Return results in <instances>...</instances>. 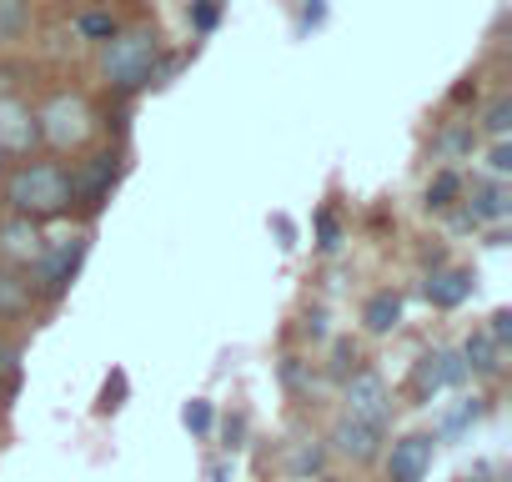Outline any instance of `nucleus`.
I'll use <instances>...</instances> for the list:
<instances>
[{"instance_id": "nucleus-1", "label": "nucleus", "mask_w": 512, "mask_h": 482, "mask_svg": "<svg viewBox=\"0 0 512 482\" xmlns=\"http://www.w3.org/2000/svg\"><path fill=\"white\" fill-rule=\"evenodd\" d=\"M0 206L11 216H31V221H61L71 216V176L66 161H21L16 171L0 176Z\"/></svg>"}, {"instance_id": "nucleus-2", "label": "nucleus", "mask_w": 512, "mask_h": 482, "mask_svg": "<svg viewBox=\"0 0 512 482\" xmlns=\"http://www.w3.org/2000/svg\"><path fill=\"white\" fill-rule=\"evenodd\" d=\"M156 66H161V36H156L151 26L116 31L111 41H101V76H106V86L121 91V96L156 86Z\"/></svg>"}, {"instance_id": "nucleus-3", "label": "nucleus", "mask_w": 512, "mask_h": 482, "mask_svg": "<svg viewBox=\"0 0 512 482\" xmlns=\"http://www.w3.org/2000/svg\"><path fill=\"white\" fill-rule=\"evenodd\" d=\"M36 131H41V146L66 156V151H86L96 141L101 121H96V106L81 91H51L36 106Z\"/></svg>"}, {"instance_id": "nucleus-4", "label": "nucleus", "mask_w": 512, "mask_h": 482, "mask_svg": "<svg viewBox=\"0 0 512 482\" xmlns=\"http://www.w3.org/2000/svg\"><path fill=\"white\" fill-rule=\"evenodd\" d=\"M86 247H91V231H76V236H66V241H51L46 236V252L36 257V267L26 272L31 277V287H36V302H61L66 292H71V282H76V272H81V262H86Z\"/></svg>"}, {"instance_id": "nucleus-5", "label": "nucleus", "mask_w": 512, "mask_h": 482, "mask_svg": "<svg viewBox=\"0 0 512 482\" xmlns=\"http://www.w3.org/2000/svg\"><path fill=\"white\" fill-rule=\"evenodd\" d=\"M66 176H71V211H81V216H96V211L111 201V191H116L121 161H116L111 151H91L86 161L66 166Z\"/></svg>"}, {"instance_id": "nucleus-6", "label": "nucleus", "mask_w": 512, "mask_h": 482, "mask_svg": "<svg viewBox=\"0 0 512 482\" xmlns=\"http://www.w3.org/2000/svg\"><path fill=\"white\" fill-rule=\"evenodd\" d=\"M342 412L357 417V422H367V427H382V432H387V422H392V412H397V397H392V387H387L382 372L357 367V372L342 382Z\"/></svg>"}, {"instance_id": "nucleus-7", "label": "nucleus", "mask_w": 512, "mask_h": 482, "mask_svg": "<svg viewBox=\"0 0 512 482\" xmlns=\"http://www.w3.org/2000/svg\"><path fill=\"white\" fill-rule=\"evenodd\" d=\"M41 252H46V226L31 221V216L0 211V267H21V272H31Z\"/></svg>"}, {"instance_id": "nucleus-8", "label": "nucleus", "mask_w": 512, "mask_h": 482, "mask_svg": "<svg viewBox=\"0 0 512 482\" xmlns=\"http://www.w3.org/2000/svg\"><path fill=\"white\" fill-rule=\"evenodd\" d=\"M41 146V131H36V106L0 91V156H31Z\"/></svg>"}, {"instance_id": "nucleus-9", "label": "nucleus", "mask_w": 512, "mask_h": 482, "mask_svg": "<svg viewBox=\"0 0 512 482\" xmlns=\"http://www.w3.org/2000/svg\"><path fill=\"white\" fill-rule=\"evenodd\" d=\"M382 442H387V432H382V427H367V422H357V417H347V412L327 427V447H332L337 457L357 462V467L377 462V457H382Z\"/></svg>"}, {"instance_id": "nucleus-10", "label": "nucleus", "mask_w": 512, "mask_h": 482, "mask_svg": "<svg viewBox=\"0 0 512 482\" xmlns=\"http://www.w3.org/2000/svg\"><path fill=\"white\" fill-rule=\"evenodd\" d=\"M437 457V437L432 432H407L387 447V482H427Z\"/></svg>"}, {"instance_id": "nucleus-11", "label": "nucleus", "mask_w": 512, "mask_h": 482, "mask_svg": "<svg viewBox=\"0 0 512 482\" xmlns=\"http://www.w3.org/2000/svg\"><path fill=\"white\" fill-rule=\"evenodd\" d=\"M36 312V287L21 267H0V327H21Z\"/></svg>"}, {"instance_id": "nucleus-12", "label": "nucleus", "mask_w": 512, "mask_h": 482, "mask_svg": "<svg viewBox=\"0 0 512 482\" xmlns=\"http://www.w3.org/2000/svg\"><path fill=\"white\" fill-rule=\"evenodd\" d=\"M467 377V367H462V357L457 352H422L417 357V372H412V382H417V392L422 397H432V392H442V387H452V382H462Z\"/></svg>"}, {"instance_id": "nucleus-13", "label": "nucleus", "mask_w": 512, "mask_h": 482, "mask_svg": "<svg viewBox=\"0 0 512 482\" xmlns=\"http://www.w3.org/2000/svg\"><path fill=\"white\" fill-rule=\"evenodd\" d=\"M467 221L472 226H502L507 216H512V201H507V186L492 176V181H482V186H472L467 196Z\"/></svg>"}, {"instance_id": "nucleus-14", "label": "nucleus", "mask_w": 512, "mask_h": 482, "mask_svg": "<svg viewBox=\"0 0 512 482\" xmlns=\"http://www.w3.org/2000/svg\"><path fill=\"white\" fill-rule=\"evenodd\" d=\"M467 297H472V272H462V267H437V272L427 277V302H432V307L452 312V307H462Z\"/></svg>"}, {"instance_id": "nucleus-15", "label": "nucleus", "mask_w": 512, "mask_h": 482, "mask_svg": "<svg viewBox=\"0 0 512 482\" xmlns=\"http://www.w3.org/2000/svg\"><path fill=\"white\" fill-rule=\"evenodd\" d=\"M502 357H507V347H502L487 327H477V332L467 337V347H462V367L477 372V377H497V372H502Z\"/></svg>"}, {"instance_id": "nucleus-16", "label": "nucleus", "mask_w": 512, "mask_h": 482, "mask_svg": "<svg viewBox=\"0 0 512 482\" xmlns=\"http://www.w3.org/2000/svg\"><path fill=\"white\" fill-rule=\"evenodd\" d=\"M362 327H367L372 337H392V332L402 327V297H397L392 287L372 292L367 307H362Z\"/></svg>"}, {"instance_id": "nucleus-17", "label": "nucleus", "mask_w": 512, "mask_h": 482, "mask_svg": "<svg viewBox=\"0 0 512 482\" xmlns=\"http://www.w3.org/2000/svg\"><path fill=\"white\" fill-rule=\"evenodd\" d=\"M472 146H477V126L472 121H452V126L437 131V156L442 161H462V156H472Z\"/></svg>"}, {"instance_id": "nucleus-18", "label": "nucleus", "mask_w": 512, "mask_h": 482, "mask_svg": "<svg viewBox=\"0 0 512 482\" xmlns=\"http://www.w3.org/2000/svg\"><path fill=\"white\" fill-rule=\"evenodd\" d=\"M482 136H492V141H507L512 136V96L507 91L482 106Z\"/></svg>"}, {"instance_id": "nucleus-19", "label": "nucleus", "mask_w": 512, "mask_h": 482, "mask_svg": "<svg viewBox=\"0 0 512 482\" xmlns=\"http://www.w3.org/2000/svg\"><path fill=\"white\" fill-rule=\"evenodd\" d=\"M457 196H462V176H457L452 166H442V171L427 181V211H447V206H457Z\"/></svg>"}, {"instance_id": "nucleus-20", "label": "nucleus", "mask_w": 512, "mask_h": 482, "mask_svg": "<svg viewBox=\"0 0 512 482\" xmlns=\"http://www.w3.org/2000/svg\"><path fill=\"white\" fill-rule=\"evenodd\" d=\"M31 31V6L26 0H0V41H21Z\"/></svg>"}, {"instance_id": "nucleus-21", "label": "nucleus", "mask_w": 512, "mask_h": 482, "mask_svg": "<svg viewBox=\"0 0 512 482\" xmlns=\"http://www.w3.org/2000/svg\"><path fill=\"white\" fill-rule=\"evenodd\" d=\"M76 31H81L86 41H111L121 26H116V16H111V11H86V16L76 21Z\"/></svg>"}, {"instance_id": "nucleus-22", "label": "nucleus", "mask_w": 512, "mask_h": 482, "mask_svg": "<svg viewBox=\"0 0 512 482\" xmlns=\"http://www.w3.org/2000/svg\"><path fill=\"white\" fill-rule=\"evenodd\" d=\"M317 247H322V252H337V247H342V221H337L332 211L317 216Z\"/></svg>"}, {"instance_id": "nucleus-23", "label": "nucleus", "mask_w": 512, "mask_h": 482, "mask_svg": "<svg viewBox=\"0 0 512 482\" xmlns=\"http://www.w3.org/2000/svg\"><path fill=\"white\" fill-rule=\"evenodd\" d=\"M181 422H186V427H191L196 437H206V432H211V402H201V397H196V402H186Z\"/></svg>"}, {"instance_id": "nucleus-24", "label": "nucleus", "mask_w": 512, "mask_h": 482, "mask_svg": "<svg viewBox=\"0 0 512 482\" xmlns=\"http://www.w3.org/2000/svg\"><path fill=\"white\" fill-rule=\"evenodd\" d=\"M487 171H492L497 181H507V171H512V141H492V151H487Z\"/></svg>"}, {"instance_id": "nucleus-25", "label": "nucleus", "mask_w": 512, "mask_h": 482, "mask_svg": "<svg viewBox=\"0 0 512 482\" xmlns=\"http://www.w3.org/2000/svg\"><path fill=\"white\" fill-rule=\"evenodd\" d=\"M6 392H11V382H0V407H6Z\"/></svg>"}, {"instance_id": "nucleus-26", "label": "nucleus", "mask_w": 512, "mask_h": 482, "mask_svg": "<svg viewBox=\"0 0 512 482\" xmlns=\"http://www.w3.org/2000/svg\"><path fill=\"white\" fill-rule=\"evenodd\" d=\"M0 176H6V156H0Z\"/></svg>"}, {"instance_id": "nucleus-27", "label": "nucleus", "mask_w": 512, "mask_h": 482, "mask_svg": "<svg viewBox=\"0 0 512 482\" xmlns=\"http://www.w3.org/2000/svg\"><path fill=\"white\" fill-rule=\"evenodd\" d=\"M317 482H337V477H317Z\"/></svg>"}]
</instances>
